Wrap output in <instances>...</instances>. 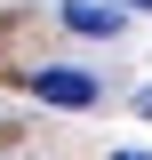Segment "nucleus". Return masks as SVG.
<instances>
[{
    "label": "nucleus",
    "instance_id": "f257e3e1",
    "mask_svg": "<svg viewBox=\"0 0 152 160\" xmlns=\"http://www.w3.org/2000/svg\"><path fill=\"white\" fill-rule=\"evenodd\" d=\"M32 96L40 104H64V112H88V104L104 96V80L80 72V64H40V72H32Z\"/></svg>",
    "mask_w": 152,
    "mask_h": 160
},
{
    "label": "nucleus",
    "instance_id": "7ed1b4c3",
    "mask_svg": "<svg viewBox=\"0 0 152 160\" xmlns=\"http://www.w3.org/2000/svg\"><path fill=\"white\" fill-rule=\"evenodd\" d=\"M136 120H152V88H136Z\"/></svg>",
    "mask_w": 152,
    "mask_h": 160
},
{
    "label": "nucleus",
    "instance_id": "39448f33",
    "mask_svg": "<svg viewBox=\"0 0 152 160\" xmlns=\"http://www.w3.org/2000/svg\"><path fill=\"white\" fill-rule=\"evenodd\" d=\"M120 8H144V16H152V0H120Z\"/></svg>",
    "mask_w": 152,
    "mask_h": 160
},
{
    "label": "nucleus",
    "instance_id": "f03ea898",
    "mask_svg": "<svg viewBox=\"0 0 152 160\" xmlns=\"http://www.w3.org/2000/svg\"><path fill=\"white\" fill-rule=\"evenodd\" d=\"M56 16L72 24V32H88V40H112L120 24H128V8H120V0H64Z\"/></svg>",
    "mask_w": 152,
    "mask_h": 160
},
{
    "label": "nucleus",
    "instance_id": "20e7f679",
    "mask_svg": "<svg viewBox=\"0 0 152 160\" xmlns=\"http://www.w3.org/2000/svg\"><path fill=\"white\" fill-rule=\"evenodd\" d=\"M112 160H152V152H128V144H120V152H112Z\"/></svg>",
    "mask_w": 152,
    "mask_h": 160
}]
</instances>
